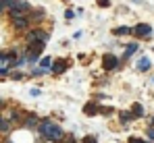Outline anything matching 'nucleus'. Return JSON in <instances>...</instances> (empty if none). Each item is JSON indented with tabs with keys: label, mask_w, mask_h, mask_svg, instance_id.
Wrapping results in <instances>:
<instances>
[{
	"label": "nucleus",
	"mask_w": 154,
	"mask_h": 143,
	"mask_svg": "<svg viewBox=\"0 0 154 143\" xmlns=\"http://www.w3.org/2000/svg\"><path fill=\"white\" fill-rule=\"evenodd\" d=\"M38 133L44 137V139H48V141H63L65 139V131L56 124V122H52L50 118H44L42 122H38Z\"/></svg>",
	"instance_id": "1"
},
{
	"label": "nucleus",
	"mask_w": 154,
	"mask_h": 143,
	"mask_svg": "<svg viewBox=\"0 0 154 143\" xmlns=\"http://www.w3.org/2000/svg\"><path fill=\"white\" fill-rule=\"evenodd\" d=\"M131 33L137 35V37H150V35H152V25L140 23V25H135V27L131 29Z\"/></svg>",
	"instance_id": "2"
},
{
	"label": "nucleus",
	"mask_w": 154,
	"mask_h": 143,
	"mask_svg": "<svg viewBox=\"0 0 154 143\" xmlns=\"http://www.w3.org/2000/svg\"><path fill=\"white\" fill-rule=\"evenodd\" d=\"M119 67V58L115 54H104L102 56V69L104 71H115Z\"/></svg>",
	"instance_id": "3"
},
{
	"label": "nucleus",
	"mask_w": 154,
	"mask_h": 143,
	"mask_svg": "<svg viewBox=\"0 0 154 143\" xmlns=\"http://www.w3.org/2000/svg\"><path fill=\"white\" fill-rule=\"evenodd\" d=\"M27 40L29 42H48V33L46 31H42V29H33V31H29L27 33Z\"/></svg>",
	"instance_id": "4"
},
{
	"label": "nucleus",
	"mask_w": 154,
	"mask_h": 143,
	"mask_svg": "<svg viewBox=\"0 0 154 143\" xmlns=\"http://www.w3.org/2000/svg\"><path fill=\"white\" fill-rule=\"evenodd\" d=\"M67 67H69V64H67L65 60H56V62L50 64V73L52 75H63V73L67 71Z\"/></svg>",
	"instance_id": "5"
},
{
	"label": "nucleus",
	"mask_w": 154,
	"mask_h": 143,
	"mask_svg": "<svg viewBox=\"0 0 154 143\" xmlns=\"http://www.w3.org/2000/svg\"><path fill=\"white\" fill-rule=\"evenodd\" d=\"M13 27L15 29H29V19L27 17H13Z\"/></svg>",
	"instance_id": "6"
},
{
	"label": "nucleus",
	"mask_w": 154,
	"mask_h": 143,
	"mask_svg": "<svg viewBox=\"0 0 154 143\" xmlns=\"http://www.w3.org/2000/svg\"><path fill=\"white\" fill-rule=\"evenodd\" d=\"M98 110H100V108H98V104H96V102H90V104H85V106H83V112H85V114H90V116L98 114Z\"/></svg>",
	"instance_id": "7"
},
{
	"label": "nucleus",
	"mask_w": 154,
	"mask_h": 143,
	"mask_svg": "<svg viewBox=\"0 0 154 143\" xmlns=\"http://www.w3.org/2000/svg\"><path fill=\"white\" fill-rule=\"evenodd\" d=\"M137 44H127V48H125V52H123V60H127V58H131L135 52H137Z\"/></svg>",
	"instance_id": "8"
},
{
	"label": "nucleus",
	"mask_w": 154,
	"mask_h": 143,
	"mask_svg": "<svg viewBox=\"0 0 154 143\" xmlns=\"http://www.w3.org/2000/svg\"><path fill=\"white\" fill-rule=\"evenodd\" d=\"M150 67H152V62H150L146 56L137 60V71H150Z\"/></svg>",
	"instance_id": "9"
},
{
	"label": "nucleus",
	"mask_w": 154,
	"mask_h": 143,
	"mask_svg": "<svg viewBox=\"0 0 154 143\" xmlns=\"http://www.w3.org/2000/svg\"><path fill=\"white\" fill-rule=\"evenodd\" d=\"M23 127H25V129H33V127H38V118H35L33 114H29V116L23 120Z\"/></svg>",
	"instance_id": "10"
},
{
	"label": "nucleus",
	"mask_w": 154,
	"mask_h": 143,
	"mask_svg": "<svg viewBox=\"0 0 154 143\" xmlns=\"http://www.w3.org/2000/svg\"><path fill=\"white\" fill-rule=\"evenodd\" d=\"M112 33H115V35H129V33H131V27H127V25H121V27H117Z\"/></svg>",
	"instance_id": "11"
},
{
	"label": "nucleus",
	"mask_w": 154,
	"mask_h": 143,
	"mask_svg": "<svg viewBox=\"0 0 154 143\" xmlns=\"http://www.w3.org/2000/svg\"><path fill=\"white\" fill-rule=\"evenodd\" d=\"M131 110H133V112H131L133 116H137V118H140V116H144V106H142V104H133V108H131Z\"/></svg>",
	"instance_id": "12"
},
{
	"label": "nucleus",
	"mask_w": 154,
	"mask_h": 143,
	"mask_svg": "<svg viewBox=\"0 0 154 143\" xmlns=\"http://www.w3.org/2000/svg\"><path fill=\"white\" fill-rule=\"evenodd\" d=\"M11 131V124H8V120H4L0 116V133H8Z\"/></svg>",
	"instance_id": "13"
},
{
	"label": "nucleus",
	"mask_w": 154,
	"mask_h": 143,
	"mask_svg": "<svg viewBox=\"0 0 154 143\" xmlns=\"http://www.w3.org/2000/svg\"><path fill=\"white\" fill-rule=\"evenodd\" d=\"M29 17H31L33 21H35V19L40 21V19H44V10H35V13H29Z\"/></svg>",
	"instance_id": "14"
},
{
	"label": "nucleus",
	"mask_w": 154,
	"mask_h": 143,
	"mask_svg": "<svg viewBox=\"0 0 154 143\" xmlns=\"http://www.w3.org/2000/svg\"><path fill=\"white\" fill-rule=\"evenodd\" d=\"M119 116H121V120H123V122H125V124H127L129 120H133V118H135V116H133V114H125V112H121V114H119Z\"/></svg>",
	"instance_id": "15"
},
{
	"label": "nucleus",
	"mask_w": 154,
	"mask_h": 143,
	"mask_svg": "<svg viewBox=\"0 0 154 143\" xmlns=\"http://www.w3.org/2000/svg\"><path fill=\"white\" fill-rule=\"evenodd\" d=\"M40 64H42V69H50L52 58H48V56H46V58H42V62H40Z\"/></svg>",
	"instance_id": "16"
},
{
	"label": "nucleus",
	"mask_w": 154,
	"mask_h": 143,
	"mask_svg": "<svg viewBox=\"0 0 154 143\" xmlns=\"http://www.w3.org/2000/svg\"><path fill=\"white\" fill-rule=\"evenodd\" d=\"M83 143H98V139L94 135H88V137H83Z\"/></svg>",
	"instance_id": "17"
},
{
	"label": "nucleus",
	"mask_w": 154,
	"mask_h": 143,
	"mask_svg": "<svg viewBox=\"0 0 154 143\" xmlns=\"http://www.w3.org/2000/svg\"><path fill=\"white\" fill-rule=\"evenodd\" d=\"M73 17H75V13H73V10H69V8H67V10H65V19H67V21H69V19H73Z\"/></svg>",
	"instance_id": "18"
},
{
	"label": "nucleus",
	"mask_w": 154,
	"mask_h": 143,
	"mask_svg": "<svg viewBox=\"0 0 154 143\" xmlns=\"http://www.w3.org/2000/svg\"><path fill=\"white\" fill-rule=\"evenodd\" d=\"M129 143H148V141H144V139H140V137H131Z\"/></svg>",
	"instance_id": "19"
},
{
	"label": "nucleus",
	"mask_w": 154,
	"mask_h": 143,
	"mask_svg": "<svg viewBox=\"0 0 154 143\" xmlns=\"http://www.w3.org/2000/svg\"><path fill=\"white\" fill-rule=\"evenodd\" d=\"M13 79H15V81H19V79H23V75H21V73H15V75H13Z\"/></svg>",
	"instance_id": "20"
},
{
	"label": "nucleus",
	"mask_w": 154,
	"mask_h": 143,
	"mask_svg": "<svg viewBox=\"0 0 154 143\" xmlns=\"http://www.w3.org/2000/svg\"><path fill=\"white\" fill-rule=\"evenodd\" d=\"M98 4H100V6H108L110 2H108V0H98Z\"/></svg>",
	"instance_id": "21"
},
{
	"label": "nucleus",
	"mask_w": 154,
	"mask_h": 143,
	"mask_svg": "<svg viewBox=\"0 0 154 143\" xmlns=\"http://www.w3.org/2000/svg\"><path fill=\"white\" fill-rule=\"evenodd\" d=\"M67 143H77V141H75V137H73V135H69V137H67Z\"/></svg>",
	"instance_id": "22"
},
{
	"label": "nucleus",
	"mask_w": 154,
	"mask_h": 143,
	"mask_svg": "<svg viewBox=\"0 0 154 143\" xmlns=\"http://www.w3.org/2000/svg\"><path fill=\"white\" fill-rule=\"evenodd\" d=\"M6 73H8V69H6V67H0V75H6Z\"/></svg>",
	"instance_id": "23"
},
{
	"label": "nucleus",
	"mask_w": 154,
	"mask_h": 143,
	"mask_svg": "<svg viewBox=\"0 0 154 143\" xmlns=\"http://www.w3.org/2000/svg\"><path fill=\"white\" fill-rule=\"evenodd\" d=\"M148 137H150V139H154V129H148Z\"/></svg>",
	"instance_id": "24"
},
{
	"label": "nucleus",
	"mask_w": 154,
	"mask_h": 143,
	"mask_svg": "<svg viewBox=\"0 0 154 143\" xmlns=\"http://www.w3.org/2000/svg\"><path fill=\"white\" fill-rule=\"evenodd\" d=\"M131 2H135V4H142V2H144V0H131Z\"/></svg>",
	"instance_id": "25"
},
{
	"label": "nucleus",
	"mask_w": 154,
	"mask_h": 143,
	"mask_svg": "<svg viewBox=\"0 0 154 143\" xmlns=\"http://www.w3.org/2000/svg\"><path fill=\"white\" fill-rule=\"evenodd\" d=\"M2 106H4V102H2V100H0V108H2Z\"/></svg>",
	"instance_id": "26"
},
{
	"label": "nucleus",
	"mask_w": 154,
	"mask_h": 143,
	"mask_svg": "<svg viewBox=\"0 0 154 143\" xmlns=\"http://www.w3.org/2000/svg\"><path fill=\"white\" fill-rule=\"evenodd\" d=\"M152 83H154V77H152Z\"/></svg>",
	"instance_id": "27"
},
{
	"label": "nucleus",
	"mask_w": 154,
	"mask_h": 143,
	"mask_svg": "<svg viewBox=\"0 0 154 143\" xmlns=\"http://www.w3.org/2000/svg\"><path fill=\"white\" fill-rule=\"evenodd\" d=\"M8 143H11V141H8Z\"/></svg>",
	"instance_id": "28"
}]
</instances>
